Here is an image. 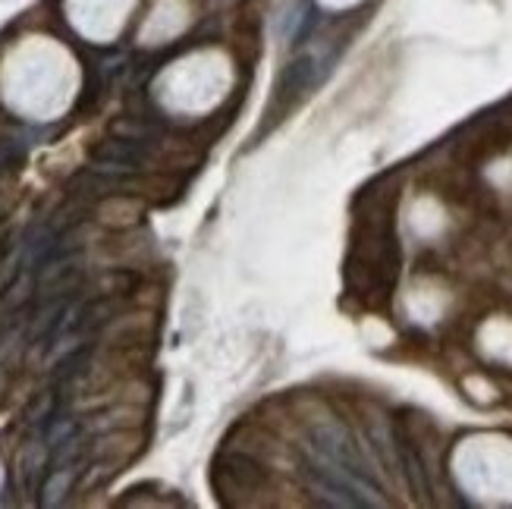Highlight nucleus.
<instances>
[{
  "label": "nucleus",
  "instance_id": "3",
  "mask_svg": "<svg viewBox=\"0 0 512 509\" xmlns=\"http://www.w3.org/2000/svg\"><path fill=\"white\" fill-rule=\"evenodd\" d=\"M79 475H82L79 462H73V466H54L41 481V497H38L41 506H60L73 494V488L79 484Z\"/></svg>",
  "mask_w": 512,
  "mask_h": 509
},
{
  "label": "nucleus",
  "instance_id": "4",
  "mask_svg": "<svg viewBox=\"0 0 512 509\" xmlns=\"http://www.w3.org/2000/svg\"><path fill=\"white\" fill-rule=\"evenodd\" d=\"M142 205L132 195H110L98 205V220L110 230H126L132 224H139Z\"/></svg>",
  "mask_w": 512,
  "mask_h": 509
},
{
  "label": "nucleus",
  "instance_id": "6",
  "mask_svg": "<svg viewBox=\"0 0 512 509\" xmlns=\"http://www.w3.org/2000/svg\"><path fill=\"white\" fill-rule=\"evenodd\" d=\"M19 158H22V148L13 139H0V170L16 167Z\"/></svg>",
  "mask_w": 512,
  "mask_h": 509
},
{
  "label": "nucleus",
  "instance_id": "2",
  "mask_svg": "<svg viewBox=\"0 0 512 509\" xmlns=\"http://www.w3.org/2000/svg\"><path fill=\"white\" fill-rule=\"evenodd\" d=\"M145 148L142 142H132V139H104L92 148V161L98 164V173H126L132 167L145 164Z\"/></svg>",
  "mask_w": 512,
  "mask_h": 509
},
{
  "label": "nucleus",
  "instance_id": "1",
  "mask_svg": "<svg viewBox=\"0 0 512 509\" xmlns=\"http://www.w3.org/2000/svg\"><path fill=\"white\" fill-rule=\"evenodd\" d=\"M214 488L227 503H249L264 488V469L249 456H227L214 472Z\"/></svg>",
  "mask_w": 512,
  "mask_h": 509
},
{
  "label": "nucleus",
  "instance_id": "7",
  "mask_svg": "<svg viewBox=\"0 0 512 509\" xmlns=\"http://www.w3.org/2000/svg\"><path fill=\"white\" fill-rule=\"evenodd\" d=\"M217 7H233V4H239V0H214Z\"/></svg>",
  "mask_w": 512,
  "mask_h": 509
},
{
  "label": "nucleus",
  "instance_id": "5",
  "mask_svg": "<svg viewBox=\"0 0 512 509\" xmlns=\"http://www.w3.org/2000/svg\"><path fill=\"white\" fill-rule=\"evenodd\" d=\"M129 286H132V277L129 274H107L98 283V293L101 296H117V293H129Z\"/></svg>",
  "mask_w": 512,
  "mask_h": 509
}]
</instances>
